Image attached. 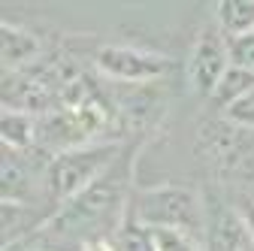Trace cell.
Wrapping results in <instances>:
<instances>
[{
  "instance_id": "6da1fadb",
  "label": "cell",
  "mask_w": 254,
  "mask_h": 251,
  "mask_svg": "<svg viewBox=\"0 0 254 251\" xmlns=\"http://www.w3.org/2000/svg\"><path fill=\"white\" fill-rule=\"evenodd\" d=\"M130 194H133L130 170L115 164L106 176L88 185L82 194L61 203L30 239H34V245L49 248V251H55V245H67V242H76L82 251L88 242L112 239V233L127 218Z\"/></svg>"
},
{
  "instance_id": "7a4b0ae2",
  "label": "cell",
  "mask_w": 254,
  "mask_h": 251,
  "mask_svg": "<svg viewBox=\"0 0 254 251\" xmlns=\"http://www.w3.org/2000/svg\"><path fill=\"white\" fill-rule=\"evenodd\" d=\"M127 218L148 230H179L203 242L206 227V200L190 185H157V188H133Z\"/></svg>"
},
{
  "instance_id": "3957f363",
  "label": "cell",
  "mask_w": 254,
  "mask_h": 251,
  "mask_svg": "<svg viewBox=\"0 0 254 251\" xmlns=\"http://www.w3.org/2000/svg\"><path fill=\"white\" fill-rule=\"evenodd\" d=\"M121 145L118 142H94L85 148H73L49 158L43 167V188L58 203H67L76 194H82L88 185H94L100 176H106L118 164Z\"/></svg>"
},
{
  "instance_id": "277c9868",
  "label": "cell",
  "mask_w": 254,
  "mask_h": 251,
  "mask_svg": "<svg viewBox=\"0 0 254 251\" xmlns=\"http://www.w3.org/2000/svg\"><path fill=\"white\" fill-rule=\"evenodd\" d=\"M109 115L94 100L79 106H61L43 118H37V148L49 151L52 158L73 148H85L94 142H106Z\"/></svg>"
},
{
  "instance_id": "5b68a950",
  "label": "cell",
  "mask_w": 254,
  "mask_h": 251,
  "mask_svg": "<svg viewBox=\"0 0 254 251\" xmlns=\"http://www.w3.org/2000/svg\"><path fill=\"white\" fill-rule=\"evenodd\" d=\"M94 67H97L103 76L115 79V82H127V85H145L151 79H161L173 61L157 55V52H145L136 46H100L97 55H94Z\"/></svg>"
},
{
  "instance_id": "8992f818",
  "label": "cell",
  "mask_w": 254,
  "mask_h": 251,
  "mask_svg": "<svg viewBox=\"0 0 254 251\" xmlns=\"http://www.w3.org/2000/svg\"><path fill=\"white\" fill-rule=\"evenodd\" d=\"M230 67V52H227V40L221 37V30H203L197 37L194 49L188 58V85L200 97H212L218 82L224 79Z\"/></svg>"
},
{
  "instance_id": "52a82bcc",
  "label": "cell",
  "mask_w": 254,
  "mask_h": 251,
  "mask_svg": "<svg viewBox=\"0 0 254 251\" xmlns=\"http://www.w3.org/2000/svg\"><path fill=\"white\" fill-rule=\"evenodd\" d=\"M203 200H206L203 251H245L254 245L242 212L227 206L218 194H203Z\"/></svg>"
},
{
  "instance_id": "ba28073f",
  "label": "cell",
  "mask_w": 254,
  "mask_h": 251,
  "mask_svg": "<svg viewBox=\"0 0 254 251\" xmlns=\"http://www.w3.org/2000/svg\"><path fill=\"white\" fill-rule=\"evenodd\" d=\"M0 185H3V200H9V203H30L34 200V167L27 164L24 151L3 148Z\"/></svg>"
},
{
  "instance_id": "9c48e42d",
  "label": "cell",
  "mask_w": 254,
  "mask_h": 251,
  "mask_svg": "<svg viewBox=\"0 0 254 251\" xmlns=\"http://www.w3.org/2000/svg\"><path fill=\"white\" fill-rule=\"evenodd\" d=\"M0 43H3V70L6 73H18L24 70L27 61H34L40 55V40L30 34V30L3 21L0 24Z\"/></svg>"
},
{
  "instance_id": "30bf717a",
  "label": "cell",
  "mask_w": 254,
  "mask_h": 251,
  "mask_svg": "<svg viewBox=\"0 0 254 251\" xmlns=\"http://www.w3.org/2000/svg\"><path fill=\"white\" fill-rule=\"evenodd\" d=\"M0 133H3V148L12 151H27L30 145L37 148V118L24 109H3Z\"/></svg>"
},
{
  "instance_id": "8fae6325",
  "label": "cell",
  "mask_w": 254,
  "mask_h": 251,
  "mask_svg": "<svg viewBox=\"0 0 254 251\" xmlns=\"http://www.w3.org/2000/svg\"><path fill=\"white\" fill-rule=\"evenodd\" d=\"M215 18H218V30L233 37H245L254 34V0H224L215 6Z\"/></svg>"
},
{
  "instance_id": "7c38bea8",
  "label": "cell",
  "mask_w": 254,
  "mask_h": 251,
  "mask_svg": "<svg viewBox=\"0 0 254 251\" xmlns=\"http://www.w3.org/2000/svg\"><path fill=\"white\" fill-rule=\"evenodd\" d=\"M248 91H254V73H245V70H239V67L230 64L227 73H224V79L218 82L212 100L224 109V106H230L233 100H239L242 94H248Z\"/></svg>"
},
{
  "instance_id": "4fadbf2b",
  "label": "cell",
  "mask_w": 254,
  "mask_h": 251,
  "mask_svg": "<svg viewBox=\"0 0 254 251\" xmlns=\"http://www.w3.org/2000/svg\"><path fill=\"white\" fill-rule=\"evenodd\" d=\"M148 236H151L154 251H203L200 239L188 236V233H179V230H161V227H154V230H148Z\"/></svg>"
},
{
  "instance_id": "5bb4252c",
  "label": "cell",
  "mask_w": 254,
  "mask_h": 251,
  "mask_svg": "<svg viewBox=\"0 0 254 251\" xmlns=\"http://www.w3.org/2000/svg\"><path fill=\"white\" fill-rule=\"evenodd\" d=\"M221 115L227 118V124H236V127L254 130V91L242 94L239 100H233L230 106H224V109H221Z\"/></svg>"
},
{
  "instance_id": "9a60e30c",
  "label": "cell",
  "mask_w": 254,
  "mask_h": 251,
  "mask_svg": "<svg viewBox=\"0 0 254 251\" xmlns=\"http://www.w3.org/2000/svg\"><path fill=\"white\" fill-rule=\"evenodd\" d=\"M227 52H230V64L233 67H239L245 73H254V34L227 40Z\"/></svg>"
},
{
  "instance_id": "2e32d148",
  "label": "cell",
  "mask_w": 254,
  "mask_h": 251,
  "mask_svg": "<svg viewBox=\"0 0 254 251\" xmlns=\"http://www.w3.org/2000/svg\"><path fill=\"white\" fill-rule=\"evenodd\" d=\"M82 251H115V245L109 239H97V242H88Z\"/></svg>"
},
{
  "instance_id": "e0dca14e",
  "label": "cell",
  "mask_w": 254,
  "mask_h": 251,
  "mask_svg": "<svg viewBox=\"0 0 254 251\" xmlns=\"http://www.w3.org/2000/svg\"><path fill=\"white\" fill-rule=\"evenodd\" d=\"M242 218H245V224H248V233H251V242H254V203H251V206H245Z\"/></svg>"
},
{
  "instance_id": "ac0fdd59",
  "label": "cell",
  "mask_w": 254,
  "mask_h": 251,
  "mask_svg": "<svg viewBox=\"0 0 254 251\" xmlns=\"http://www.w3.org/2000/svg\"><path fill=\"white\" fill-rule=\"evenodd\" d=\"M9 251H49V248H40V245H21V248H9Z\"/></svg>"
},
{
  "instance_id": "d6986e66",
  "label": "cell",
  "mask_w": 254,
  "mask_h": 251,
  "mask_svg": "<svg viewBox=\"0 0 254 251\" xmlns=\"http://www.w3.org/2000/svg\"><path fill=\"white\" fill-rule=\"evenodd\" d=\"M245 251H254V245H251V248H245Z\"/></svg>"
}]
</instances>
